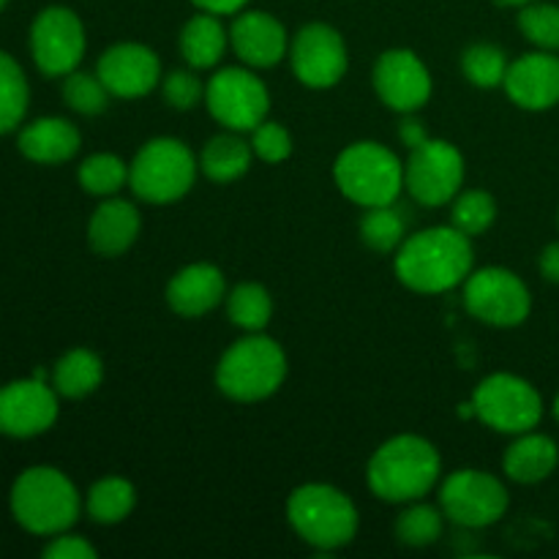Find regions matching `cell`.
Wrapping results in <instances>:
<instances>
[{
  "mask_svg": "<svg viewBox=\"0 0 559 559\" xmlns=\"http://www.w3.org/2000/svg\"><path fill=\"white\" fill-rule=\"evenodd\" d=\"M473 240L462 229L431 227L404 238L396 249V276L413 293L437 295L459 287L473 273Z\"/></svg>",
  "mask_w": 559,
  "mask_h": 559,
  "instance_id": "cell-1",
  "label": "cell"
},
{
  "mask_svg": "<svg viewBox=\"0 0 559 559\" xmlns=\"http://www.w3.org/2000/svg\"><path fill=\"white\" fill-rule=\"evenodd\" d=\"M440 453L418 435H399L382 442L366 467L369 489L385 502L424 500L440 480Z\"/></svg>",
  "mask_w": 559,
  "mask_h": 559,
  "instance_id": "cell-2",
  "label": "cell"
},
{
  "mask_svg": "<svg viewBox=\"0 0 559 559\" xmlns=\"http://www.w3.org/2000/svg\"><path fill=\"white\" fill-rule=\"evenodd\" d=\"M76 486L55 467H31L14 480L11 513L33 535H60L80 519Z\"/></svg>",
  "mask_w": 559,
  "mask_h": 559,
  "instance_id": "cell-3",
  "label": "cell"
},
{
  "mask_svg": "<svg viewBox=\"0 0 559 559\" xmlns=\"http://www.w3.org/2000/svg\"><path fill=\"white\" fill-rule=\"evenodd\" d=\"M287 377V355L265 333H249L222 355L216 385L227 399L254 404L273 396Z\"/></svg>",
  "mask_w": 559,
  "mask_h": 559,
  "instance_id": "cell-4",
  "label": "cell"
},
{
  "mask_svg": "<svg viewBox=\"0 0 559 559\" xmlns=\"http://www.w3.org/2000/svg\"><path fill=\"white\" fill-rule=\"evenodd\" d=\"M287 519L295 533L320 551H336L358 535V511L336 486L306 484L289 495Z\"/></svg>",
  "mask_w": 559,
  "mask_h": 559,
  "instance_id": "cell-5",
  "label": "cell"
},
{
  "mask_svg": "<svg viewBox=\"0 0 559 559\" xmlns=\"http://www.w3.org/2000/svg\"><path fill=\"white\" fill-rule=\"evenodd\" d=\"M333 180L355 205H393L404 189V164L391 147L364 140L338 153L333 164Z\"/></svg>",
  "mask_w": 559,
  "mask_h": 559,
  "instance_id": "cell-6",
  "label": "cell"
},
{
  "mask_svg": "<svg viewBox=\"0 0 559 559\" xmlns=\"http://www.w3.org/2000/svg\"><path fill=\"white\" fill-rule=\"evenodd\" d=\"M194 153L175 136H156L136 151L129 167V186L151 205H169L191 191L197 180Z\"/></svg>",
  "mask_w": 559,
  "mask_h": 559,
  "instance_id": "cell-7",
  "label": "cell"
},
{
  "mask_svg": "<svg viewBox=\"0 0 559 559\" xmlns=\"http://www.w3.org/2000/svg\"><path fill=\"white\" fill-rule=\"evenodd\" d=\"M473 413L489 429L502 435H524L533 431L544 418L540 393L527 380L516 374H491L478 385L473 396Z\"/></svg>",
  "mask_w": 559,
  "mask_h": 559,
  "instance_id": "cell-8",
  "label": "cell"
},
{
  "mask_svg": "<svg viewBox=\"0 0 559 559\" xmlns=\"http://www.w3.org/2000/svg\"><path fill=\"white\" fill-rule=\"evenodd\" d=\"M207 112L229 131H254L271 109L265 82L243 66L218 69L205 85Z\"/></svg>",
  "mask_w": 559,
  "mask_h": 559,
  "instance_id": "cell-9",
  "label": "cell"
},
{
  "mask_svg": "<svg viewBox=\"0 0 559 559\" xmlns=\"http://www.w3.org/2000/svg\"><path fill=\"white\" fill-rule=\"evenodd\" d=\"M464 306L486 325L516 328L530 317L533 298L516 273L491 265L469 273L464 282Z\"/></svg>",
  "mask_w": 559,
  "mask_h": 559,
  "instance_id": "cell-10",
  "label": "cell"
},
{
  "mask_svg": "<svg viewBox=\"0 0 559 559\" xmlns=\"http://www.w3.org/2000/svg\"><path fill=\"white\" fill-rule=\"evenodd\" d=\"M464 183V156L448 140H426L409 151L404 164V189L418 205L440 207L453 202Z\"/></svg>",
  "mask_w": 559,
  "mask_h": 559,
  "instance_id": "cell-11",
  "label": "cell"
},
{
  "mask_svg": "<svg viewBox=\"0 0 559 559\" xmlns=\"http://www.w3.org/2000/svg\"><path fill=\"white\" fill-rule=\"evenodd\" d=\"M440 508L459 527L480 530L506 516L508 491L484 469H456L440 486Z\"/></svg>",
  "mask_w": 559,
  "mask_h": 559,
  "instance_id": "cell-12",
  "label": "cell"
},
{
  "mask_svg": "<svg viewBox=\"0 0 559 559\" xmlns=\"http://www.w3.org/2000/svg\"><path fill=\"white\" fill-rule=\"evenodd\" d=\"M85 25L66 5H49L31 25L33 63L47 76H66L85 58Z\"/></svg>",
  "mask_w": 559,
  "mask_h": 559,
  "instance_id": "cell-13",
  "label": "cell"
},
{
  "mask_svg": "<svg viewBox=\"0 0 559 559\" xmlns=\"http://www.w3.org/2000/svg\"><path fill=\"white\" fill-rule=\"evenodd\" d=\"M289 63L306 87L325 91L338 85L347 74V44L336 27L325 22H309L295 33L289 44Z\"/></svg>",
  "mask_w": 559,
  "mask_h": 559,
  "instance_id": "cell-14",
  "label": "cell"
},
{
  "mask_svg": "<svg viewBox=\"0 0 559 559\" xmlns=\"http://www.w3.org/2000/svg\"><path fill=\"white\" fill-rule=\"evenodd\" d=\"M58 391L47 382L16 380L0 388V435L27 440L38 437L58 420Z\"/></svg>",
  "mask_w": 559,
  "mask_h": 559,
  "instance_id": "cell-15",
  "label": "cell"
},
{
  "mask_svg": "<svg viewBox=\"0 0 559 559\" xmlns=\"http://www.w3.org/2000/svg\"><path fill=\"white\" fill-rule=\"evenodd\" d=\"M374 91L385 107L409 115L431 98V74L413 49H388L374 63Z\"/></svg>",
  "mask_w": 559,
  "mask_h": 559,
  "instance_id": "cell-16",
  "label": "cell"
},
{
  "mask_svg": "<svg viewBox=\"0 0 559 559\" xmlns=\"http://www.w3.org/2000/svg\"><path fill=\"white\" fill-rule=\"evenodd\" d=\"M96 74L109 96L142 98L162 82V60L145 44L123 41L102 52Z\"/></svg>",
  "mask_w": 559,
  "mask_h": 559,
  "instance_id": "cell-17",
  "label": "cell"
},
{
  "mask_svg": "<svg viewBox=\"0 0 559 559\" xmlns=\"http://www.w3.org/2000/svg\"><path fill=\"white\" fill-rule=\"evenodd\" d=\"M502 87L516 107L530 112L551 109L559 104V58L546 49L522 55L508 66Z\"/></svg>",
  "mask_w": 559,
  "mask_h": 559,
  "instance_id": "cell-18",
  "label": "cell"
},
{
  "mask_svg": "<svg viewBox=\"0 0 559 559\" xmlns=\"http://www.w3.org/2000/svg\"><path fill=\"white\" fill-rule=\"evenodd\" d=\"M229 47L249 69H271L287 52V31L267 11H240L229 27Z\"/></svg>",
  "mask_w": 559,
  "mask_h": 559,
  "instance_id": "cell-19",
  "label": "cell"
},
{
  "mask_svg": "<svg viewBox=\"0 0 559 559\" xmlns=\"http://www.w3.org/2000/svg\"><path fill=\"white\" fill-rule=\"evenodd\" d=\"M227 298L224 273L211 262H194L175 273L167 284V304L180 317H205Z\"/></svg>",
  "mask_w": 559,
  "mask_h": 559,
  "instance_id": "cell-20",
  "label": "cell"
},
{
  "mask_svg": "<svg viewBox=\"0 0 559 559\" xmlns=\"http://www.w3.org/2000/svg\"><path fill=\"white\" fill-rule=\"evenodd\" d=\"M142 218L140 211L129 200L107 197L87 224V240L91 249L102 257H120L140 238Z\"/></svg>",
  "mask_w": 559,
  "mask_h": 559,
  "instance_id": "cell-21",
  "label": "cell"
},
{
  "mask_svg": "<svg viewBox=\"0 0 559 559\" xmlns=\"http://www.w3.org/2000/svg\"><path fill=\"white\" fill-rule=\"evenodd\" d=\"M80 131L66 118H38L20 131L22 156L36 164L69 162L80 151Z\"/></svg>",
  "mask_w": 559,
  "mask_h": 559,
  "instance_id": "cell-22",
  "label": "cell"
},
{
  "mask_svg": "<svg viewBox=\"0 0 559 559\" xmlns=\"http://www.w3.org/2000/svg\"><path fill=\"white\" fill-rule=\"evenodd\" d=\"M559 464V448L551 437L524 431L502 459V469L516 484H540L549 478Z\"/></svg>",
  "mask_w": 559,
  "mask_h": 559,
  "instance_id": "cell-23",
  "label": "cell"
},
{
  "mask_svg": "<svg viewBox=\"0 0 559 559\" xmlns=\"http://www.w3.org/2000/svg\"><path fill=\"white\" fill-rule=\"evenodd\" d=\"M229 44V33L218 22L216 14L191 16L180 31V55L191 69H213L224 58Z\"/></svg>",
  "mask_w": 559,
  "mask_h": 559,
  "instance_id": "cell-24",
  "label": "cell"
},
{
  "mask_svg": "<svg viewBox=\"0 0 559 559\" xmlns=\"http://www.w3.org/2000/svg\"><path fill=\"white\" fill-rule=\"evenodd\" d=\"M251 158H254L251 142L240 140L238 131L227 129L205 142L200 153V169L213 183H233L249 173Z\"/></svg>",
  "mask_w": 559,
  "mask_h": 559,
  "instance_id": "cell-25",
  "label": "cell"
},
{
  "mask_svg": "<svg viewBox=\"0 0 559 559\" xmlns=\"http://www.w3.org/2000/svg\"><path fill=\"white\" fill-rule=\"evenodd\" d=\"M104 364L91 349H71L55 364L52 388L58 396L66 399H85L102 385Z\"/></svg>",
  "mask_w": 559,
  "mask_h": 559,
  "instance_id": "cell-26",
  "label": "cell"
},
{
  "mask_svg": "<svg viewBox=\"0 0 559 559\" xmlns=\"http://www.w3.org/2000/svg\"><path fill=\"white\" fill-rule=\"evenodd\" d=\"M136 491L126 478H102L87 491V516L96 524H118L134 511Z\"/></svg>",
  "mask_w": 559,
  "mask_h": 559,
  "instance_id": "cell-27",
  "label": "cell"
},
{
  "mask_svg": "<svg viewBox=\"0 0 559 559\" xmlns=\"http://www.w3.org/2000/svg\"><path fill=\"white\" fill-rule=\"evenodd\" d=\"M227 317L246 333H262L273 317V300L262 284L243 282L227 295Z\"/></svg>",
  "mask_w": 559,
  "mask_h": 559,
  "instance_id": "cell-28",
  "label": "cell"
},
{
  "mask_svg": "<svg viewBox=\"0 0 559 559\" xmlns=\"http://www.w3.org/2000/svg\"><path fill=\"white\" fill-rule=\"evenodd\" d=\"M31 102L25 71L11 55L0 52V134H9L22 123Z\"/></svg>",
  "mask_w": 559,
  "mask_h": 559,
  "instance_id": "cell-29",
  "label": "cell"
},
{
  "mask_svg": "<svg viewBox=\"0 0 559 559\" xmlns=\"http://www.w3.org/2000/svg\"><path fill=\"white\" fill-rule=\"evenodd\" d=\"M404 233H407V222H404L402 211L393 205L366 207V213L360 216V240L377 254L396 251L404 243Z\"/></svg>",
  "mask_w": 559,
  "mask_h": 559,
  "instance_id": "cell-30",
  "label": "cell"
},
{
  "mask_svg": "<svg viewBox=\"0 0 559 559\" xmlns=\"http://www.w3.org/2000/svg\"><path fill=\"white\" fill-rule=\"evenodd\" d=\"M80 186L93 197H115L129 183V167L115 153H93L80 164Z\"/></svg>",
  "mask_w": 559,
  "mask_h": 559,
  "instance_id": "cell-31",
  "label": "cell"
},
{
  "mask_svg": "<svg viewBox=\"0 0 559 559\" xmlns=\"http://www.w3.org/2000/svg\"><path fill=\"white\" fill-rule=\"evenodd\" d=\"M442 508L435 506H409L399 513L396 519V538L399 544L413 546V549H424V546H431L440 540L442 535Z\"/></svg>",
  "mask_w": 559,
  "mask_h": 559,
  "instance_id": "cell-32",
  "label": "cell"
},
{
  "mask_svg": "<svg viewBox=\"0 0 559 559\" xmlns=\"http://www.w3.org/2000/svg\"><path fill=\"white\" fill-rule=\"evenodd\" d=\"M495 218H497V202L489 191L473 189L453 197L451 224L456 229H462L464 235H469V238L484 235L486 229L495 224Z\"/></svg>",
  "mask_w": 559,
  "mask_h": 559,
  "instance_id": "cell-33",
  "label": "cell"
},
{
  "mask_svg": "<svg viewBox=\"0 0 559 559\" xmlns=\"http://www.w3.org/2000/svg\"><path fill=\"white\" fill-rule=\"evenodd\" d=\"M508 58L495 44H473L462 55V71L469 85L475 87H500L508 74Z\"/></svg>",
  "mask_w": 559,
  "mask_h": 559,
  "instance_id": "cell-34",
  "label": "cell"
},
{
  "mask_svg": "<svg viewBox=\"0 0 559 559\" xmlns=\"http://www.w3.org/2000/svg\"><path fill=\"white\" fill-rule=\"evenodd\" d=\"M519 27L535 47L546 49V52H557L559 49V5L538 3V0L522 5Z\"/></svg>",
  "mask_w": 559,
  "mask_h": 559,
  "instance_id": "cell-35",
  "label": "cell"
},
{
  "mask_svg": "<svg viewBox=\"0 0 559 559\" xmlns=\"http://www.w3.org/2000/svg\"><path fill=\"white\" fill-rule=\"evenodd\" d=\"M63 98L74 112L102 115L109 104V91L98 80V74L71 71V74L63 76Z\"/></svg>",
  "mask_w": 559,
  "mask_h": 559,
  "instance_id": "cell-36",
  "label": "cell"
},
{
  "mask_svg": "<svg viewBox=\"0 0 559 559\" xmlns=\"http://www.w3.org/2000/svg\"><path fill=\"white\" fill-rule=\"evenodd\" d=\"M162 93H164V102L169 104L173 109H194L197 104L205 102V85L194 76V71H169L167 76L162 80Z\"/></svg>",
  "mask_w": 559,
  "mask_h": 559,
  "instance_id": "cell-37",
  "label": "cell"
},
{
  "mask_svg": "<svg viewBox=\"0 0 559 559\" xmlns=\"http://www.w3.org/2000/svg\"><path fill=\"white\" fill-rule=\"evenodd\" d=\"M251 151L257 158L267 164H278L284 158H289L293 153V136L284 129L282 123H271V120H262L254 131H251Z\"/></svg>",
  "mask_w": 559,
  "mask_h": 559,
  "instance_id": "cell-38",
  "label": "cell"
},
{
  "mask_svg": "<svg viewBox=\"0 0 559 559\" xmlns=\"http://www.w3.org/2000/svg\"><path fill=\"white\" fill-rule=\"evenodd\" d=\"M44 557L47 559H96V549L87 544L80 535L60 533L55 535L52 544L44 549Z\"/></svg>",
  "mask_w": 559,
  "mask_h": 559,
  "instance_id": "cell-39",
  "label": "cell"
},
{
  "mask_svg": "<svg viewBox=\"0 0 559 559\" xmlns=\"http://www.w3.org/2000/svg\"><path fill=\"white\" fill-rule=\"evenodd\" d=\"M399 136H402V142L409 147V151L418 145H424V142L429 140V134H426V126L420 123L418 118H404L402 126H399Z\"/></svg>",
  "mask_w": 559,
  "mask_h": 559,
  "instance_id": "cell-40",
  "label": "cell"
},
{
  "mask_svg": "<svg viewBox=\"0 0 559 559\" xmlns=\"http://www.w3.org/2000/svg\"><path fill=\"white\" fill-rule=\"evenodd\" d=\"M200 11H207V14H240L246 9L249 0H191Z\"/></svg>",
  "mask_w": 559,
  "mask_h": 559,
  "instance_id": "cell-41",
  "label": "cell"
},
{
  "mask_svg": "<svg viewBox=\"0 0 559 559\" xmlns=\"http://www.w3.org/2000/svg\"><path fill=\"white\" fill-rule=\"evenodd\" d=\"M540 273L549 282H559V243H549L540 251Z\"/></svg>",
  "mask_w": 559,
  "mask_h": 559,
  "instance_id": "cell-42",
  "label": "cell"
},
{
  "mask_svg": "<svg viewBox=\"0 0 559 559\" xmlns=\"http://www.w3.org/2000/svg\"><path fill=\"white\" fill-rule=\"evenodd\" d=\"M497 3H502V5H527V3H533V0H497Z\"/></svg>",
  "mask_w": 559,
  "mask_h": 559,
  "instance_id": "cell-43",
  "label": "cell"
},
{
  "mask_svg": "<svg viewBox=\"0 0 559 559\" xmlns=\"http://www.w3.org/2000/svg\"><path fill=\"white\" fill-rule=\"evenodd\" d=\"M555 415H557V420H559V396L555 399Z\"/></svg>",
  "mask_w": 559,
  "mask_h": 559,
  "instance_id": "cell-44",
  "label": "cell"
},
{
  "mask_svg": "<svg viewBox=\"0 0 559 559\" xmlns=\"http://www.w3.org/2000/svg\"><path fill=\"white\" fill-rule=\"evenodd\" d=\"M5 3H9V0H0V11H3V9H5Z\"/></svg>",
  "mask_w": 559,
  "mask_h": 559,
  "instance_id": "cell-45",
  "label": "cell"
}]
</instances>
